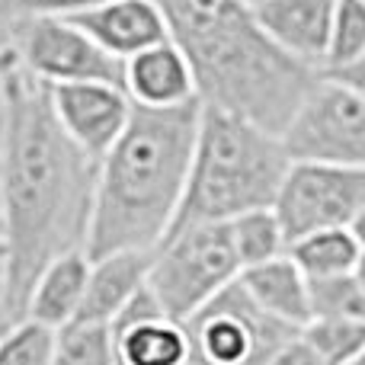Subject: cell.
Wrapping results in <instances>:
<instances>
[{
    "instance_id": "6da1fadb",
    "label": "cell",
    "mask_w": 365,
    "mask_h": 365,
    "mask_svg": "<svg viewBox=\"0 0 365 365\" xmlns=\"http://www.w3.org/2000/svg\"><path fill=\"white\" fill-rule=\"evenodd\" d=\"M96 160L61 128L51 90L0 45V272L13 321L45 266L87 250Z\"/></svg>"
},
{
    "instance_id": "7a4b0ae2",
    "label": "cell",
    "mask_w": 365,
    "mask_h": 365,
    "mask_svg": "<svg viewBox=\"0 0 365 365\" xmlns=\"http://www.w3.org/2000/svg\"><path fill=\"white\" fill-rule=\"evenodd\" d=\"M195 71L199 100L282 138L321 71L279 48L247 0H158Z\"/></svg>"
},
{
    "instance_id": "3957f363",
    "label": "cell",
    "mask_w": 365,
    "mask_h": 365,
    "mask_svg": "<svg viewBox=\"0 0 365 365\" xmlns=\"http://www.w3.org/2000/svg\"><path fill=\"white\" fill-rule=\"evenodd\" d=\"M202 100L177 109L135 106L122 138L96 164L87 257L154 253L180 215L192 167Z\"/></svg>"
},
{
    "instance_id": "277c9868",
    "label": "cell",
    "mask_w": 365,
    "mask_h": 365,
    "mask_svg": "<svg viewBox=\"0 0 365 365\" xmlns=\"http://www.w3.org/2000/svg\"><path fill=\"white\" fill-rule=\"evenodd\" d=\"M292 167L285 141L257 122L202 103L192 167L170 234L272 208ZM167 234V237H170Z\"/></svg>"
},
{
    "instance_id": "5b68a950",
    "label": "cell",
    "mask_w": 365,
    "mask_h": 365,
    "mask_svg": "<svg viewBox=\"0 0 365 365\" xmlns=\"http://www.w3.org/2000/svg\"><path fill=\"white\" fill-rule=\"evenodd\" d=\"M237 276L240 259L227 221L192 225L170 234L154 250L148 289L167 317L186 324L227 285L237 282Z\"/></svg>"
},
{
    "instance_id": "8992f818",
    "label": "cell",
    "mask_w": 365,
    "mask_h": 365,
    "mask_svg": "<svg viewBox=\"0 0 365 365\" xmlns=\"http://www.w3.org/2000/svg\"><path fill=\"white\" fill-rule=\"evenodd\" d=\"M192 359L199 365H269L276 353L302 334L266 314L237 282L186 321Z\"/></svg>"
},
{
    "instance_id": "52a82bcc",
    "label": "cell",
    "mask_w": 365,
    "mask_h": 365,
    "mask_svg": "<svg viewBox=\"0 0 365 365\" xmlns=\"http://www.w3.org/2000/svg\"><path fill=\"white\" fill-rule=\"evenodd\" d=\"M4 42L23 61V68L48 87L90 81L122 87V61L100 48L68 16H42V13L10 16Z\"/></svg>"
},
{
    "instance_id": "ba28073f",
    "label": "cell",
    "mask_w": 365,
    "mask_h": 365,
    "mask_svg": "<svg viewBox=\"0 0 365 365\" xmlns=\"http://www.w3.org/2000/svg\"><path fill=\"white\" fill-rule=\"evenodd\" d=\"M282 141L292 160L365 167V96L321 74Z\"/></svg>"
},
{
    "instance_id": "9c48e42d",
    "label": "cell",
    "mask_w": 365,
    "mask_h": 365,
    "mask_svg": "<svg viewBox=\"0 0 365 365\" xmlns=\"http://www.w3.org/2000/svg\"><path fill=\"white\" fill-rule=\"evenodd\" d=\"M272 208L289 244L311 231L353 227L365 212V167L292 160Z\"/></svg>"
},
{
    "instance_id": "30bf717a",
    "label": "cell",
    "mask_w": 365,
    "mask_h": 365,
    "mask_svg": "<svg viewBox=\"0 0 365 365\" xmlns=\"http://www.w3.org/2000/svg\"><path fill=\"white\" fill-rule=\"evenodd\" d=\"M48 90L61 128L87 158H93L100 164L109 154V148L122 138V132H125L128 119L135 113V103L128 100L125 87L90 81V83H58V87Z\"/></svg>"
},
{
    "instance_id": "8fae6325",
    "label": "cell",
    "mask_w": 365,
    "mask_h": 365,
    "mask_svg": "<svg viewBox=\"0 0 365 365\" xmlns=\"http://www.w3.org/2000/svg\"><path fill=\"white\" fill-rule=\"evenodd\" d=\"M122 87L135 106L177 109L199 100L195 71L173 38L138 51L122 64Z\"/></svg>"
},
{
    "instance_id": "7c38bea8",
    "label": "cell",
    "mask_w": 365,
    "mask_h": 365,
    "mask_svg": "<svg viewBox=\"0 0 365 365\" xmlns=\"http://www.w3.org/2000/svg\"><path fill=\"white\" fill-rule=\"evenodd\" d=\"M68 19H74L100 48H106L122 64L138 51L170 38V26L158 0H109Z\"/></svg>"
},
{
    "instance_id": "4fadbf2b",
    "label": "cell",
    "mask_w": 365,
    "mask_h": 365,
    "mask_svg": "<svg viewBox=\"0 0 365 365\" xmlns=\"http://www.w3.org/2000/svg\"><path fill=\"white\" fill-rule=\"evenodd\" d=\"M247 4L279 48L321 71L336 0H247Z\"/></svg>"
},
{
    "instance_id": "5bb4252c",
    "label": "cell",
    "mask_w": 365,
    "mask_h": 365,
    "mask_svg": "<svg viewBox=\"0 0 365 365\" xmlns=\"http://www.w3.org/2000/svg\"><path fill=\"white\" fill-rule=\"evenodd\" d=\"M151 259L154 253L148 250H122L90 259V279H87V295H83L81 304V317L113 324L119 317V311L138 292L148 289Z\"/></svg>"
},
{
    "instance_id": "9a60e30c",
    "label": "cell",
    "mask_w": 365,
    "mask_h": 365,
    "mask_svg": "<svg viewBox=\"0 0 365 365\" xmlns=\"http://www.w3.org/2000/svg\"><path fill=\"white\" fill-rule=\"evenodd\" d=\"M237 285L276 321L304 327L311 321V282L289 253L240 269Z\"/></svg>"
},
{
    "instance_id": "2e32d148",
    "label": "cell",
    "mask_w": 365,
    "mask_h": 365,
    "mask_svg": "<svg viewBox=\"0 0 365 365\" xmlns=\"http://www.w3.org/2000/svg\"><path fill=\"white\" fill-rule=\"evenodd\" d=\"M90 279V257L87 250H74L58 257L45 266V272L36 279L26 304V317L42 321L48 327H64L68 321L81 317V304L87 295Z\"/></svg>"
},
{
    "instance_id": "e0dca14e",
    "label": "cell",
    "mask_w": 365,
    "mask_h": 365,
    "mask_svg": "<svg viewBox=\"0 0 365 365\" xmlns=\"http://www.w3.org/2000/svg\"><path fill=\"white\" fill-rule=\"evenodd\" d=\"M113 330L119 343V365H186L192 359L186 324L167 314L119 321Z\"/></svg>"
},
{
    "instance_id": "ac0fdd59",
    "label": "cell",
    "mask_w": 365,
    "mask_h": 365,
    "mask_svg": "<svg viewBox=\"0 0 365 365\" xmlns=\"http://www.w3.org/2000/svg\"><path fill=\"white\" fill-rule=\"evenodd\" d=\"M289 257L308 276V282H314V279L349 276L362 257V247L349 227H327V231H311L292 240Z\"/></svg>"
},
{
    "instance_id": "d6986e66",
    "label": "cell",
    "mask_w": 365,
    "mask_h": 365,
    "mask_svg": "<svg viewBox=\"0 0 365 365\" xmlns=\"http://www.w3.org/2000/svg\"><path fill=\"white\" fill-rule=\"evenodd\" d=\"M51 365H119V343L113 324L74 317L64 327H55Z\"/></svg>"
},
{
    "instance_id": "ffe728a7",
    "label": "cell",
    "mask_w": 365,
    "mask_h": 365,
    "mask_svg": "<svg viewBox=\"0 0 365 365\" xmlns=\"http://www.w3.org/2000/svg\"><path fill=\"white\" fill-rule=\"evenodd\" d=\"M227 227H231V240H234V250H237L240 269L289 253V237L282 231V221H279L276 208L247 212L240 218L227 221Z\"/></svg>"
},
{
    "instance_id": "44dd1931",
    "label": "cell",
    "mask_w": 365,
    "mask_h": 365,
    "mask_svg": "<svg viewBox=\"0 0 365 365\" xmlns=\"http://www.w3.org/2000/svg\"><path fill=\"white\" fill-rule=\"evenodd\" d=\"M365 55V0H336L321 74H334Z\"/></svg>"
},
{
    "instance_id": "7402d4cb",
    "label": "cell",
    "mask_w": 365,
    "mask_h": 365,
    "mask_svg": "<svg viewBox=\"0 0 365 365\" xmlns=\"http://www.w3.org/2000/svg\"><path fill=\"white\" fill-rule=\"evenodd\" d=\"M304 340L324 356L327 365H349L365 353V324L362 321H330L314 317L302 327Z\"/></svg>"
},
{
    "instance_id": "603a6c76",
    "label": "cell",
    "mask_w": 365,
    "mask_h": 365,
    "mask_svg": "<svg viewBox=\"0 0 365 365\" xmlns=\"http://www.w3.org/2000/svg\"><path fill=\"white\" fill-rule=\"evenodd\" d=\"M55 327L32 317H19L0 336V365H51Z\"/></svg>"
},
{
    "instance_id": "cb8c5ba5",
    "label": "cell",
    "mask_w": 365,
    "mask_h": 365,
    "mask_svg": "<svg viewBox=\"0 0 365 365\" xmlns=\"http://www.w3.org/2000/svg\"><path fill=\"white\" fill-rule=\"evenodd\" d=\"M330 317V321H362L365 324V289L359 279L330 276L311 282V321Z\"/></svg>"
},
{
    "instance_id": "d4e9b609",
    "label": "cell",
    "mask_w": 365,
    "mask_h": 365,
    "mask_svg": "<svg viewBox=\"0 0 365 365\" xmlns=\"http://www.w3.org/2000/svg\"><path fill=\"white\" fill-rule=\"evenodd\" d=\"M109 0H4L10 16H29V13H42V16H77L93 6H103Z\"/></svg>"
},
{
    "instance_id": "484cf974",
    "label": "cell",
    "mask_w": 365,
    "mask_h": 365,
    "mask_svg": "<svg viewBox=\"0 0 365 365\" xmlns=\"http://www.w3.org/2000/svg\"><path fill=\"white\" fill-rule=\"evenodd\" d=\"M269 365H327V362H324V356L304 340V334H298L279 349L276 359H272Z\"/></svg>"
},
{
    "instance_id": "4316f807",
    "label": "cell",
    "mask_w": 365,
    "mask_h": 365,
    "mask_svg": "<svg viewBox=\"0 0 365 365\" xmlns=\"http://www.w3.org/2000/svg\"><path fill=\"white\" fill-rule=\"evenodd\" d=\"M324 77H330V81H340V83H346V87H353L356 93H362V96H365V55H362L356 64H349V68L334 71V74H324Z\"/></svg>"
},
{
    "instance_id": "83f0119b",
    "label": "cell",
    "mask_w": 365,
    "mask_h": 365,
    "mask_svg": "<svg viewBox=\"0 0 365 365\" xmlns=\"http://www.w3.org/2000/svg\"><path fill=\"white\" fill-rule=\"evenodd\" d=\"M10 324H13V317H10V311H6V302H4V272H0V336H4V330L10 327Z\"/></svg>"
},
{
    "instance_id": "f1b7e54d",
    "label": "cell",
    "mask_w": 365,
    "mask_h": 365,
    "mask_svg": "<svg viewBox=\"0 0 365 365\" xmlns=\"http://www.w3.org/2000/svg\"><path fill=\"white\" fill-rule=\"evenodd\" d=\"M349 231H353V237L356 240H359V247H362V250H365V212L359 215V218H356L353 221V227H349Z\"/></svg>"
},
{
    "instance_id": "f546056e",
    "label": "cell",
    "mask_w": 365,
    "mask_h": 365,
    "mask_svg": "<svg viewBox=\"0 0 365 365\" xmlns=\"http://www.w3.org/2000/svg\"><path fill=\"white\" fill-rule=\"evenodd\" d=\"M353 276L359 279V285L365 289V250H362V257H359V263H356V269H353Z\"/></svg>"
},
{
    "instance_id": "4dcf8cb0",
    "label": "cell",
    "mask_w": 365,
    "mask_h": 365,
    "mask_svg": "<svg viewBox=\"0 0 365 365\" xmlns=\"http://www.w3.org/2000/svg\"><path fill=\"white\" fill-rule=\"evenodd\" d=\"M349 365H365V353L359 356V359H353V362H349Z\"/></svg>"
},
{
    "instance_id": "1f68e13d",
    "label": "cell",
    "mask_w": 365,
    "mask_h": 365,
    "mask_svg": "<svg viewBox=\"0 0 365 365\" xmlns=\"http://www.w3.org/2000/svg\"><path fill=\"white\" fill-rule=\"evenodd\" d=\"M186 365H199V362H195V359H189V362H186Z\"/></svg>"
},
{
    "instance_id": "d6a6232c",
    "label": "cell",
    "mask_w": 365,
    "mask_h": 365,
    "mask_svg": "<svg viewBox=\"0 0 365 365\" xmlns=\"http://www.w3.org/2000/svg\"><path fill=\"white\" fill-rule=\"evenodd\" d=\"M0 257H4V250H0Z\"/></svg>"
}]
</instances>
